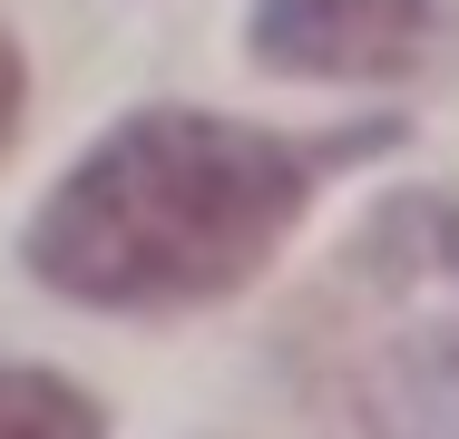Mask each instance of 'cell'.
I'll use <instances>...</instances> for the list:
<instances>
[{
	"instance_id": "cell-1",
	"label": "cell",
	"mask_w": 459,
	"mask_h": 439,
	"mask_svg": "<svg viewBox=\"0 0 459 439\" xmlns=\"http://www.w3.org/2000/svg\"><path fill=\"white\" fill-rule=\"evenodd\" d=\"M362 147H381V127L333 147L215 108H137L39 195L20 254L89 313H195L245 293L313 215L323 176Z\"/></svg>"
},
{
	"instance_id": "cell-2",
	"label": "cell",
	"mask_w": 459,
	"mask_h": 439,
	"mask_svg": "<svg viewBox=\"0 0 459 439\" xmlns=\"http://www.w3.org/2000/svg\"><path fill=\"white\" fill-rule=\"evenodd\" d=\"M430 39H440V0H264L255 10V59L313 88L411 79Z\"/></svg>"
},
{
	"instance_id": "cell-3",
	"label": "cell",
	"mask_w": 459,
	"mask_h": 439,
	"mask_svg": "<svg viewBox=\"0 0 459 439\" xmlns=\"http://www.w3.org/2000/svg\"><path fill=\"white\" fill-rule=\"evenodd\" d=\"M362 420L371 439H459V332L381 351L362 381Z\"/></svg>"
},
{
	"instance_id": "cell-4",
	"label": "cell",
	"mask_w": 459,
	"mask_h": 439,
	"mask_svg": "<svg viewBox=\"0 0 459 439\" xmlns=\"http://www.w3.org/2000/svg\"><path fill=\"white\" fill-rule=\"evenodd\" d=\"M0 439H108L98 400L39 361H0Z\"/></svg>"
},
{
	"instance_id": "cell-5",
	"label": "cell",
	"mask_w": 459,
	"mask_h": 439,
	"mask_svg": "<svg viewBox=\"0 0 459 439\" xmlns=\"http://www.w3.org/2000/svg\"><path fill=\"white\" fill-rule=\"evenodd\" d=\"M391 245H401V254H420V263H450V273H459V205H420V215H401V225H391Z\"/></svg>"
},
{
	"instance_id": "cell-6",
	"label": "cell",
	"mask_w": 459,
	"mask_h": 439,
	"mask_svg": "<svg viewBox=\"0 0 459 439\" xmlns=\"http://www.w3.org/2000/svg\"><path fill=\"white\" fill-rule=\"evenodd\" d=\"M20 108H30V69H20V49L0 39V147H10V127H20Z\"/></svg>"
}]
</instances>
